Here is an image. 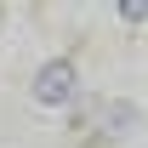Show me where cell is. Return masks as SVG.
I'll use <instances>...</instances> for the list:
<instances>
[{
    "label": "cell",
    "mask_w": 148,
    "mask_h": 148,
    "mask_svg": "<svg viewBox=\"0 0 148 148\" xmlns=\"http://www.w3.org/2000/svg\"><path fill=\"white\" fill-rule=\"evenodd\" d=\"M120 17L137 29V23H148V0H120Z\"/></svg>",
    "instance_id": "obj_3"
},
{
    "label": "cell",
    "mask_w": 148,
    "mask_h": 148,
    "mask_svg": "<svg viewBox=\"0 0 148 148\" xmlns=\"http://www.w3.org/2000/svg\"><path fill=\"white\" fill-rule=\"evenodd\" d=\"M91 114H97V131H108V137H125V131L143 120V114L131 108V103H97Z\"/></svg>",
    "instance_id": "obj_2"
},
{
    "label": "cell",
    "mask_w": 148,
    "mask_h": 148,
    "mask_svg": "<svg viewBox=\"0 0 148 148\" xmlns=\"http://www.w3.org/2000/svg\"><path fill=\"white\" fill-rule=\"evenodd\" d=\"M74 86H80V74H74V63L69 57H51V63H40V74H34V103L40 108H63V103H74Z\"/></svg>",
    "instance_id": "obj_1"
}]
</instances>
